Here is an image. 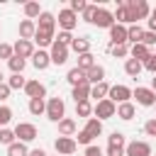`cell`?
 I'll return each instance as SVG.
<instances>
[{
	"instance_id": "1",
	"label": "cell",
	"mask_w": 156,
	"mask_h": 156,
	"mask_svg": "<svg viewBox=\"0 0 156 156\" xmlns=\"http://www.w3.org/2000/svg\"><path fill=\"white\" fill-rule=\"evenodd\" d=\"M127 2V7H129V15H132V22L136 24L139 20H146L149 15H151V7H149V2L146 0H124Z\"/></svg>"
},
{
	"instance_id": "2",
	"label": "cell",
	"mask_w": 156,
	"mask_h": 156,
	"mask_svg": "<svg viewBox=\"0 0 156 156\" xmlns=\"http://www.w3.org/2000/svg\"><path fill=\"white\" fill-rule=\"evenodd\" d=\"M46 117L58 124V122L66 117V102H63L61 98H49V100H46Z\"/></svg>"
},
{
	"instance_id": "3",
	"label": "cell",
	"mask_w": 156,
	"mask_h": 156,
	"mask_svg": "<svg viewBox=\"0 0 156 156\" xmlns=\"http://www.w3.org/2000/svg\"><path fill=\"white\" fill-rule=\"evenodd\" d=\"M124 149H127V139L122 132H112L107 136V156H124Z\"/></svg>"
},
{
	"instance_id": "4",
	"label": "cell",
	"mask_w": 156,
	"mask_h": 156,
	"mask_svg": "<svg viewBox=\"0 0 156 156\" xmlns=\"http://www.w3.org/2000/svg\"><path fill=\"white\" fill-rule=\"evenodd\" d=\"M93 115L102 122V119H110V117H115L117 115V105L110 100V98H105V100H100V102H95V107H93Z\"/></svg>"
},
{
	"instance_id": "5",
	"label": "cell",
	"mask_w": 156,
	"mask_h": 156,
	"mask_svg": "<svg viewBox=\"0 0 156 156\" xmlns=\"http://www.w3.org/2000/svg\"><path fill=\"white\" fill-rule=\"evenodd\" d=\"M15 136H17V141H34L37 136H39V132H37V127L32 124V122H20L17 127H15Z\"/></svg>"
},
{
	"instance_id": "6",
	"label": "cell",
	"mask_w": 156,
	"mask_h": 156,
	"mask_svg": "<svg viewBox=\"0 0 156 156\" xmlns=\"http://www.w3.org/2000/svg\"><path fill=\"white\" fill-rule=\"evenodd\" d=\"M132 98H136V102H139L141 107H154V105H156V93H154L151 88L136 85V88L132 90Z\"/></svg>"
},
{
	"instance_id": "7",
	"label": "cell",
	"mask_w": 156,
	"mask_h": 156,
	"mask_svg": "<svg viewBox=\"0 0 156 156\" xmlns=\"http://www.w3.org/2000/svg\"><path fill=\"white\" fill-rule=\"evenodd\" d=\"M56 24L61 27V32H73L76 29V24H78V15L73 12V10H61L58 12V20H56Z\"/></svg>"
},
{
	"instance_id": "8",
	"label": "cell",
	"mask_w": 156,
	"mask_h": 156,
	"mask_svg": "<svg viewBox=\"0 0 156 156\" xmlns=\"http://www.w3.org/2000/svg\"><path fill=\"white\" fill-rule=\"evenodd\" d=\"M68 46L66 44H61V41H54L51 44V49H49V56H51V63L54 66H63L66 61H68Z\"/></svg>"
},
{
	"instance_id": "9",
	"label": "cell",
	"mask_w": 156,
	"mask_h": 156,
	"mask_svg": "<svg viewBox=\"0 0 156 156\" xmlns=\"http://www.w3.org/2000/svg\"><path fill=\"white\" fill-rule=\"evenodd\" d=\"M54 149H56V154H61V156H71V154H76L78 141H76L73 136H56Z\"/></svg>"
},
{
	"instance_id": "10",
	"label": "cell",
	"mask_w": 156,
	"mask_h": 156,
	"mask_svg": "<svg viewBox=\"0 0 156 156\" xmlns=\"http://www.w3.org/2000/svg\"><path fill=\"white\" fill-rule=\"evenodd\" d=\"M107 98H110L115 105L129 102V98H132V88H127V85H110V93H107Z\"/></svg>"
},
{
	"instance_id": "11",
	"label": "cell",
	"mask_w": 156,
	"mask_h": 156,
	"mask_svg": "<svg viewBox=\"0 0 156 156\" xmlns=\"http://www.w3.org/2000/svg\"><path fill=\"white\" fill-rule=\"evenodd\" d=\"M93 24L100 27V29H110V27L115 24V12H110V10H105V7H98V12H95V17H93Z\"/></svg>"
},
{
	"instance_id": "12",
	"label": "cell",
	"mask_w": 156,
	"mask_h": 156,
	"mask_svg": "<svg viewBox=\"0 0 156 156\" xmlns=\"http://www.w3.org/2000/svg\"><path fill=\"white\" fill-rule=\"evenodd\" d=\"M12 49H15V56H20V58H32L34 56V41H27V39H17L15 44H12Z\"/></svg>"
},
{
	"instance_id": "13",
	"label": "cell",
	"mask_w": 156,
	"mask_h": 156,
	"mask_svg": "<svg viewBox=\"0 0 156 156\" xmlns=\"http://www.w3.org/2000/svg\"><path fill=\"white\" fill-rule=\"evenodd\" d=\"M124 156H151L149 141H129L124 149Z\"/></svg>"
},
{
	"instance_id": "14",
	"label": "cell",
	"mask_w": 156,
	"mask_h": 156,
	"mask_svg": "<svg viewBox=\"0 0 156 156\" xmlns=\"http://www.w3.org/2000/svg\"><path fill=\"white\" fill-rule=\"evenodd\" d=\"M107 32H110V41H112L115 46L127 44V27H124V24H117V22H115V24H112Z\"/></svg>"
},
{
	"instance_id": "15",
	"label": "cell",
	"mask_w": 156,
	"mask_h": 156,
	"mask_svg": "<svg viewBox=\"0 0 156 156\" xmlns=\"http://www.w3.org/2000/svg\"><path fill=\"white\" fill-rule=\"evenodd\" d=\"M34 44H39V49H51V44L56 41V32H44V29H37V34H34V39H32Z\"/></svg>"
},
{
	"instance_id": "16",
	"label": "cell",
	"mask_w": 156,
	"mask_h": 156,
	"mask_svg": "<svg viewBox=\"0 0 156 156\" xmlns=\"http://www.w3.org/2000/svg\"><path fill=\"white\" fill-rule=\"evenodd\" d=\"M24 93H27V98H29V100H34V98H44V95H46V85H44V83H39V80H27Z\"/></svg>"
},
{
	"instance_id": "17",
	"label": "cell",
	"mask_w": 156,
	"mask_h": 156,
	"mask_svg": "<svg viewBox=\"0 0 156 156\" xmlns=\"http://www.w3.org/2000/svg\"><path fill=\"white\" fill-rule=\"evenodd\" d=\"M32 66H34L37 71H44V68H49V66H51V56H49V51H44V49L34 51V56H32Z\"/></svg>"
},
{
	"instance_id": "18",
	"label": "cell",
	"mask_w": 156,
	"mask_h": 156,
	"mask_svg": "<svg viewBox=\"0 0 156 156\" xmlns=\"http://www.w3.org/2000/svg\"><path fill=\"white\" fill-rule=\"evenodd\" d=\"M37 29H44V32H56V17L51 12H41L39 20H37Z\"/></svg>"
},
{
	"instance_id": "19",
	"label": "cell",
	"mask_w": 156,
	"mask_h": 156,
	"mask_svg": "<svg viewBox=\"0 0 156 156\" xmlns=\"http://www.w3.org/2000/svg\"><path fill=\"white\" fill-rule=\"evenodd\" d=\"M34 34H37V22H32V20H22V22H20V39L32 41Z\"/></svg>"
},
{
	"instance_id": "20",
	"label": "cell",
	"mask_w": 156,
	"mask_h": 156,
	"mask_svg": "<svg viewBox=\"0 0 156 156\" xmlns=\"http://www.w3.org/2000/svg\"><path fill=\"white\" fill-rule=\"evenodd\" d=\"M66 80L76 88V85H83V83H88V76H85V71H80L78 66L76 68H71L68 73H66Z\"/></svg>"
},
{
	"instance_id": "21",
	"label": "cell",
	"mask_w": 156,
	"mask_h": 156,
	"mask_svg": "<svg viewBox=\"0 0 156 156\" xmlns=\"http://www.w3.org/2000/svg\"><path fill=\"white\" fill-rule=\"evenodd\" d=\"M129 54H132V58H136V61H141V63H144V61L151 56V49H149V46H144V44L139 41V44H132Z\"/></svg>"
},
{
	"instance_id": "22",
	"label": "cell",
	"mask_w": 156,
	"mask_h": 156,
	"mask_svg": "<svg viewBox=\"0 0 156 156\" xmlns=\"http://www.w3.org/2000/svg\"><path fill=\"white\" fill-rule=\"evenodd\" d=\"M85 76H88V83H90V85H98V83L105 80V68H102L100 63H95L90 71H85Z\"/></svg>"
},
{
	"instance_id": "23",
	"label": "cell",
	"mask_w": 156,
	"mask_h": 156,
	"mask_svg": "<svg viewBox=\"0 0 156 156\" xmlns=\"http://www.w3.org/2000/svg\"><path fill=\"white\" fill-rule=\"evenodd\" d=\"M90 83H83V85H76L73 90H71V98L76 100V102H83V100H90Z\"/></svg>"
},
{
	"instance_id": "24",
	"label": "cell",
	"mask_w": 156,
	"mask_h": 156,
	"mask_svg": "<svg viewBox=\"0 0 156 156\" xmlns=\"http://www.w3.org/2000/svg\"><path fill=\"white\" fill-rule=\"evenodd\" d=\"M58 136H76V119L63 117L58 122Z\"/></svg>"
},
{
	"instance_id": "25",
	"label": "cell",
	"mask_w": 156,
	"mask_h": 156,
	"mask_svg": "<svg viewBox=\"0 0 156 156\" xmlns=\"http://www.w3.org/2000/svg\"><path fill=\"white\" fill-rule=\"evenodd\" d=\"M141 71H144V63H141V61H136V58H127V61H124V73H127L129 78H136Z\"/></svg>"
},
{
	"instance_id": "26",
	"label": "cell",
	"mask_w": 156,
	"mask_h": 156,
	"mask_svg": "<svg viewBox=\"0 0 156 156\" xmlns=\"http://www.w3.org/2000/svg\"><path fill=\"white\" fill-rule=\"evenodd\" d=\"M22 10H24V17H27V20H32V22H34V20H39V15L44 12V10L39 7V2H24V5H22Z\"/></svg>"
},
{
	"instance_id": "27",
	"label": "cell",
	"mask_w": 156,
	"mask_h": 156,
	"mask_svg": "<svg viewBox=\"0 0 156 156\" xmlns=\"http://www.w3.org/2000/svg\"><path fill=\"white\" fill-rule=\"evenodd\" d=\"M71 49L78 54V56H83V54H88L90 51V39L88 37H78V39H73V44H71Z\"/></svg>"
},
{
	"instance_id": "28",
	"label": "cell",
	"mask_w": 156,
	"mask_h": 156,
	"mask_svg": "<svg viewBox=\"0 0 156 156\" xmlns=\"http://www.w3.org/2000/svg\"><path fill=\"white\" fill-rule=\"evenodd\" d=\"M29 115H34V117L46 115V100H44V98H34V100H29Z\"/></svg>"
},
{
	"instance_id": "29",
	"label": "cell",
	"mask_w": 156,
	"mask_h": 156,
	"mask_svg": "<svg viewBox=\"0 0 156 156\" xmlns=\"http://www.w3.org/2000/svg\"><path fill=\"white\" fill-rule=\"evenodd\" d=\"M134 115H136V110H134V105H132V102H122V105H117V117H119V119L129 122Z\"/></svg>"
},
{
	"instance_id": "30",
	"label": "cell",
	"mask_w": 156,
	"mask_h": 156,
	"mask_svg": "<svg viewBox=\"0 0 156 156\" xmlns=\"http://www.w3.org/2000/svg\"><path fill=\"white\" fill-rule=\"evenodd\" d=\"M83 129L95 139V136H100V134H102V122H100L98 117H90V119L85 122V127H83Z\"/></svg>"
},
{
	"instance_id": "31",
	"label": "cell",
	"mask_w": 156,
	"mask_h": 156,
	"mask_svg": "<svg viewBox=\"0 0 156 156\" xmlns=\"http://www.w3.org/2000/svg\"><path fill=\"white\" fill-rule=\"evenodd\" d=\"M144 32H146V29H141L139 24H129V27H127V41L139 44V41H141V37H144Z\"/></svg>"
},
{
	"instance_id": "32",
	"label": "cell",
	"mask_w": 156,
	"mask_h": 156,
	"mask_svg": "<svg viewBox=\"0 0 156 156\" xmlns=\"http://www.w3.org/2000/svg\"><path fill=\"white\" fill-rule=\"evenodd\" d=\"M107 93H110V85H107V83H105V80H102V83H98V85H93V88H90V98H95V100H98V102H100V100H105V98H107Z\"/></svg>"
},
{
	"instance_id": "33",
	"label": "cell",
	"mask_w": 156,
	"mask_h": 156,
	"mask_svg": "<svg viewBox=\"0 0 156 156\" xmlns=\"http://www.w3.org/2000/svg\"><path fill=\"white\" fill-rule=\"evenodd\" d=\"M90 115H93V105H90V100L76 102V117H85V119H90Z\"/></svg>"
},
{
	"instance_id": "34",
	"label": "cell",
	"mask_w": 156,
	"mask_h": 156,
	"mask_svg": "<svg viewBox=\"0 0 156 156\" xmlns=\"http://www.w3.org/2000/svg\"><path fill=\"white\" fill-rule=\"evenodd\" d=\"M7 156H29V149L24 141H15L12 146H7Z\"/></svg>"
},
{
	"instance_id": "35",
	"label": "cell",
	"mask_w": 156,
	"mask_h": 156,
	"mask_svg": "<svg viewBox=\"0 0 156 156\" xmlns=\"http://www.w3.org/2000/svg\"><path fill=\"white\" fill-rule=\"evenodd\" d=\"M93 66H95V56H93L90 51L83 54V56H78V68H80V71H90Z\"/></svg>"
},
{
	"instance_id": "36",
	"label": "cell",
	"mask_w": 156,
	"mask_h": 156,
	"mask_svg": "<svg viewBox=\"0 0 156 156\" xmlns=\"http://www.w3.org/2000/svg\"><path fill=\"white\" fill-rule=\"evenodd\" d=\"M17 141V136H15V129H0V144H5V146H12Z\"/></svg>"
},
{
	"instance_id": "37",
	"label": "cell",
	"mask_w": 156,
	"mask_h": 156,
	"mask_svg": "<svg viewBox=\"0 0 156 156\" xmlns=\"http://www.w3.org/2000/svg\"><path fill=\"white\" fill-rule=\"evenodd\" d=\"M7 66H10V71H12V73H22V71H24V66H27V61H24V58H20V56H12V58L7 61Z\"/></svg>"
},
{
	"instance_id": "38",
	"label": "cell",
	"mask_w": 156,
	"mask_h": 156,
	"mask_svg": "<svg viewBox=\"0 0 156 156\" xmlns=\"http://www.w3.org/2000/svg\"><path fill=\"white\" fill-rule=\"evenodd\" d=\"M7 85H10L12 90H20V88L24 90V85H27V80H24V76H22V73H12V78L7 80Z\"/></svg>"
},
{
	"instance_id": "39",
	"label": "cell",
	"mask_w": 156,
	"mask_h": 156,
	"mask_svg": "<svg viewBox=\"0 0 156 156\" xmlns=\"http://www.w3.org/2000/svg\"><path fill=\"white\" fill-rule=\"evenodd\" d=\"M10 119H12V110L7 105H0V129H5L10 124Z\"/></svg>"
},
{
	"instance_id": "40",
	"label": "cell",
	"mask_w": 156,
	"mask_h": 156,
	"mask_svg": "<svg viewBox=\"0 0 156 156\" xmlns=\"http://www.w3.org/2000/svg\"><path fill=\"white\" fill-rule=\"evenodd\" d=\"M112 56H117V58H124L127 54H129V49H127V44H122V46H115V44H110V49H107Z\"/></svg>"
},
{
	"instance_id": "41",
	"label": "cell",
	"mask_w": 156,
	"mask_h": 156,
	"mask_svg": "<svg viewBox=\"0 0 156 156\" xmlns=\"http://www.w3.org/2000/svg\"><path fill=\"white\" fill-rule=\"evenodd\" d=\"M12 56H15V49H12V44H5V41H0V58L10 61Z\"/></svg>"
},
{
	"instance_id": "42",
	"label": "cell",
	"mask_w": 156,
	"mask_h": 156,
	"mask_svg": "<svg viewBox=\"0 0 156 156\" xmlns=\"http://www.w3.org/2000/svg\"><path fill=\"white\" fill-rule=\"evenodd\" d=\"M95 12H98V5H93V2H88V5H85V10H83V20L93 24V17H95Z\"/></svg>"
},
{
	"instance_id": "43",
	"label": "cell",
	"mask_w": 156,
	"mask_h": 156,
	"mask_svg": "<svg viewBox=\"0 0 156 156\" xmlns=\"http://www.w3.org/2000/svg\"><path fill=\"white\" fill-rule=\"evenodd\" d=\"M73 139H76L78 144H83V146H90V144H93V136H90V134H88L85 129H80V132H78V134L73 136Z\"/></svg>"
},
{
	"instance_id": "44",
	"label": "cell",
	"mask_w": 156,
	"mask_h": 156,
	"mask_svg": "<svg viewBox=\"0 0 156 156\" xmlns=\"http://www.w3.org/2000/svg\"><path fill=\"white\" fill-rule=\"evenodd\" d=\"M144 134L146 136H156V117H151V119L144 122Z\"/></svg>"
},
{
	"instance_id": "45",
	"label": "cell",
	"mask_w": 156,
	"mask_h": 156,
	"mask_svg": "<svg viewBox=\"0 0 156 156\" xmlns=\"http://www.w3.org/2000/svg\"><path fill=\"white\" fill-rule=\"evenodd\" d=\"M73 39H76V37H73L71 32H58V37H56V41H61V44H66L68 49H71V44H73Z\"/></svg>"
},
{
	"instance_id": "46",
	"label": "cell",
	"mask_w": 156,
	"mask_h": 156,
	"mask_svg": "<svg viewBox=\"0 0 156 156\" xmlns=\"http://www.w3.org/2000/svg\"><path fill=\"white\" fill-rule=\"evenodd\" d=\"M141 44H144V46H149V49H151V46H156V34L146 29V32H144V37H141Z\"/></svg>"
},
{
	"instance_id": "47",
	"label": "cell",
	"mask_w": 156,
	"mask_h": 156,
	"mask_svg": "<svg viewBox=\"0 0 156 156\" xmlns=\"http://www.w3.org/2000/svg\"><path fill=\"white\" fill-rule=\"evenodd\" d=\"M85 5H88L85 0H71V5H68V10H73V12L78 15V12H83V10H85Z\"/></svg>"
},
{
	"instance_id": "48",
	"label": "cell",
	"mask_w": 156,
	"mask_h": 156,
	"mask_svg": "<svg viewBox=\"0 0 156 156\" xmlns=\"http://www.w3.org/2000/svg\"><path fill=\"white\" fill-rule=\"evenodd\" d=\"M144 68H146L149 73H154V76H156V54H151V56L144 61Z\"/></svg>"
},
{
	"instance_id": "49",
	"label": "cell",
	"mask_w": 156,
	"mask_h": 156,
	"mask_svg": "<svg viewBox=\"0 0 156 156\" xmlns=\"http://www.w3.org/2000/svg\"><path fill=\"white\" fill-rule=\"evenodd\" d=\"M83 156H102V149L95 146V144H90V146H85V154Z\"/></svg>"
},
{
	"instance_id": "50",
	"label": "cell",
	"mask_w": 156,
	"mask_h": 156,
	"mask_svg": "<svg viewBox=\"0 0 156 156\" xmlns=\"http://www.w3.org/2000/svg\"><path fill=\"white\" fill-rule=\"evenodd\" d=\"M10 93H12V88H10L7 83H0V100H7Z\"/></svg>"
},
{
	"instance_id": "51",
	"label": "cell",
	"mask_w": 156,
	"mask_h": 156,
	"mask_svg": "<svg viewBox=\"0 0 156 156\" xmlns=\"http://www.w3.org/2000/svg\"><path fill=\"white\" fill-rule=\"evenodd\" d=\"M149 32L156 34V7H151V15H149Z\"/></svg>"
},
{
	"instance_id": "52",
	"label": "cell",
	"mask_w": 156,
	"mask_h": 156,
	"mask_svg": "<svg viewBox=\"0 0 156 156\" xmlns=\"http://www.w3.org/2000/svg\"><path fill=\"white\" fill-rule=\"evenodd\" d=\"M29 156H49V154H46L44 149H32V151H29Z\"/></svg>"
},
{
	"instance_id": "53",
	"label": "cell",
	"mask_w": 156,
	"mask_h": 156,
	"mask_svg": "<svg viewBox=\"0 0 156 156\" xmlns=\"http://www.w3.org/2000/svg\"><path fill=\"white\" fill-rule=\"evenodd\" d=\"M151 90H154V93H156V76H154V78H151Z\"/></svg>"
},
{
	"instance_id": "54",
	"label": "cell",
	"mask_w": 156,
	"mask_h": 156,
	"mask_svg": "<svg viewBox=\"0 0 156 156\" xmlns=\"http://www.w3.org/2000/svg\"><path fill=\"white\" fill-rule=\"evenodd\" d=\"M0 83H2V71H0Z\"/></svg>"
},
{
	"instance_id": "55",
	"label": "cell",
	"mask_w": 156,
	"mask_h": 156,
	"mask_svg": "<svg viewBox=\"0 0 156 156\" xmlns=\"http://www.w3.org/2000/svg\"><path fill=\"white\" fill-rule=\"evenodd\" d=\"M154 107H156V105H154Z\"/></svg>"
}]
</instances>
